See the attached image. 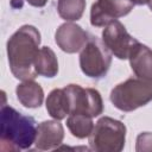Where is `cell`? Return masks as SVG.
Returning <instances> with one entry per match:
<instances>
[{
  "label": "cell",
  "mask_w": 152,
  "mask_h": 152,
  "mask_svg": "<svg viewBox=\"0 0 152 152\" xmlns=\"http://www.w3.org/2000/svg\"><path fill=\"white\" fill-rule=\"evenodd\" d=\"M137 152H152V133L142 132L137 137Z\"/></svg>",
  "instance_id": "obj_17"
},
{
  "label": "cell",
  "mask_w": 152,
  "mask_h": 152,
  "mask_svg": "<svg viewBox=\"0 0 152 152\" xmlns=\"http://www.w3.org/2000/svg\"><path fill=\"white\" fill-rule=\"evenodd\" d=\"M131 0H96L91 5L90 23L93 26H107L113 20L127 15L133 10Z\"/></svg>",
  "instance_id": "obj_8"
},
{
  "label": "cell",
  "mask_w": 152,
  "mask_h": 152,
  "mask_svg": "<svg viewBox=\"0 0 152 152\" xmlns=\"http://www.w3.org/2000/svg\"><path fill=\"white\" fill-rule=\"evenodd\" d=\"M66 126L70 133L78 139L89 137L94 128L91 116L83 114H70L66 119Z\"/></svg>",
  "instance_id": "obj_15"
},
{
  "label": "cell",
  "mask_w": 152,
  "mask_h": 152,
  "mask_svg": "<svg viewBox=\"0 0 152 152\" xmlns=\"http://www.w3.org/2000/svg\"><path fill=\"white\" fill-rule=\"evenodd\" d=\"M40 33L32 25L17 30L7 42V57L13 76L21 81L34 80V61L39 52Z\"/></svg>",
  "instance_id": "obj_1"
},
{
  "label": "cell",
  "mask_w": 152,
  "mask_h": 152,
  "mask_svg": "<svg viewBox=\"0 0 152 152\" xmlns=\"http://www.w3.org/2000/svg\"><path fill=\"white\" fill-rule=\"evenodd\" d=\"M37 134L36 121L32 116L23 115L14 108L1 107V151H19L30 148Z\"/></svg>",
  "instance_id": "obj_2"
},
{
  "label": "cell",
  "mask_w": 152,
  "mask_h": 152,
  "mask_svg": "<svg viewBox=\"0 0 152 152\" xmlns=\"http://www.w3.org/2000/svg\"><path fill=\"white\" fill-rule=\"evenodd\" d=\"M110 101L122 112H132L142 107L152 101V82L131 77L112 89Z\"/></svg>",
  "instance_id": "obj_3"
},
{
  "label": "cell",
  "mask_w": 152,
  "mask_h": 152,
  "mask_svg": "<svg viewBox=\"0 0 152 152\" xmlns=\"http://www.w3.org/2000/svg\"><path fill=\"white\" fill-rule=\"evenodd\" d=\"M88 39V33L80 25L74 23L62 24L55 33L56 44L66 53H75L82 50Z\"/></svg>",
  "instance_id": "obj_9"
},
{
  "label": "cell",
  "mask_w": 152,
  "mask_h": 152,
  "mask_svg": "<svg viewBox=\"0 0 152 152\" xmlns=\"http://www.w3.org/2000/svg\"><path fill=\"white\" fill-rule=\"evenodd\" d=\"M134 5H145V4H147L150 0H131Z\"/></svg>",
  "instance_id": "obj_19"
},
{
  "label": "cell",
  "mask_w": 152,
  "mask_h": 152,
  "mask_svg": "<svg viewBox=\"0 0 152 152\" xmlns=\"http://www.w3.org/2000/svg\"><path fill=\"white\" fill-rule=\"evenodd\" d=\"M102 42L106 48L119 59H127L133 48L139 43L119 21L113 20L102 31Z\"/></svg>",
  "instance_id": "obj_7"
},
{
  "label": "cell",
  "mask_w": 152,
  "mask_h": 152,
  "mask_svg": "<svg viewBox=\"0 0 152 152\" xmlns=\"http://www.w3.org/2000/svg\"><path fill=\"white\" fill-rule=\"evenodd\" d=\"M25 1L28 2L30 5L34 6V7H43L48 2V0H25Z\"/></svg>",
  "instance_id": "obj_18"
},
{
  "label": "cell",
  "mask_w": 152,
  "mask_h": 152,
  "mask_svg": "<svg viewBox=\"0 0 152 152\" xmlns=\"http://www.w3.org/2000/svg\"><path fill=\"white\" fill-rule=\"evenodd\" d=\"M147 5H148V7H150V10L152 11V0H150V1L147 2Z\"/></svg>",
  "instance_id": "obj_20"
},
{
  "label": "cell",
  "mask_w": 152,
  "mask_h": 152,
  "mask_svg": "<svg viewBox=\"0 0 152 152\" xmlns=\"http://www.w3.org/2000/svg\"><path fill=\"white\" fill-rule=\"evenodd\" d=\"M86 8V0H58L57 11L62 19L75 21L81 19Z\"/></svg>",
  "instance_id": "obj_16"
},
{
  "label": "cell",
  "mask_w": 152,
  "mask_h": 152,
  "mask_svg": "<svg viewBox=\"0 0 152 152\" xmlns=\"http://www.w3.org/2000/svg\"><path fill=\"white\" fill-rule=\"evenodd\" d=\"M128 59L137 77L152 82V50L150 48L138 43L133 48Z\"/></svg>",
  "instance_id": "obj_11"
},
{
  "label": "cell",
  "mask_w": 152,
  "mask_h": 152,
  "mask_svg": "<svg viewBox=\"0 0 152 152\" xmlns=\"http://www.w3.org/2000/svg\"><path fill=\"white\" fill-rule=\"evenodd\" d=\"M112 53L97 37H90L80 53L82 72L90 78H101L109 70Z\"/></svg>",
  "instance_id": "obj_5"
},
{
  "label": "cell",
  "mask_w": 152,
  "mask_h": 152,
  "mask_svg": "<svg viewBox=\"0 0 152 152\" xmlns=\"http://www.w3.org/2000/svg\"><path fill=\"white\" fill-rule=\"evenodd\" d=\"M126 126L113 118L102 116L95 124L89 146L95 152H120L125 146Z\"/></svg>",
  "instance_id": "obj_4"
},
{
  "label": "cell",
  "mask_w": 152,
  "mask_h": 152,
  "mask_svg": "<svg viewBox=\"0 0 152 152\" xmlns=\"http://www.w3.org/2000/svg\"><path fill=\"white\" fill-rule=\"evenodd\" d=\"M64 138V128L58 120H46L37 126L34 145L37 150L46 151L57 148Z\"/></svg>",
  "instance_id": "obj_10"
},
{
  "label": "cell",
  "mask_w": 152,
  "mask_h": 152,
  "mask_svg": "<svg viewBox=\"0 0 152 152\" xmlns=\"http://www.w3.org/2000/svg\"><path fill=\"white\" fill-rule=\"evenodd\" d=\"M46 110L56 120H62L70 114L69 99L64 88L50 91L46 99Z\"/></svg>",
  "instance_id": "obj_13"
},
{
  "label": "cell",
  "mask_w": 152,
  "mask_h": 152,
  "mask_svg": "<svg viewBox=\"0 0 152 152\" xmlns=\"http://www.w3.org/2000/svg\"><path fill=\"white\" fill-rule=\"evenodd\" d=\"M34 70L37 75L44 77H55L58 72V62L55 52L48 48L43 46L39 49L37 58L34 61Z\"/></svg>",
  "instance_id": "obj_14"
},
{
  "label": "cell",
  "mask_w": 152,
  "mask_h": 152,
  "mask_svg": "<svg viewBox=\"0 0 152 152\" xmlns=\"http://www.w3.org/2000/svg\"><path fill=\"white\" fill-rule=\"evenodd\" d=\"M64 90L69 99L70 114H83L91 118L102 114L103 101L96 89L69 84L64 87Z\"/></svg>",
  "instance_id": "obj_6"
},
{
  "label": "cell",
  "mask_w": 152,
  "mask_h": 152,
  "mask_svg": "<svg viewBox=\"0 0 152 152\" xmlns=\"http://www.w3.org/2000/svg\"><path fill=\"white\" fill-rule=\"evenodd\" d=\"M15 94L19 102L27 108H38L44 100L43 88L33 80L23 81V83L18 84Z\"/></svg>",
  "instance_id": "obj_12"
}]
</instances>
